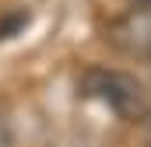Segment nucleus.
I'll use <instances>...</instances> for the list:
<instances>
[{"label":"nucleus","mask_w":151,"mask_h":147,"mask_svg":"<svg viewBox=\"0 0 151 147\" xmlns=\"http://www.w3.org/2000/svg\"><path fill=\"white\" fill-rule=\"evenodd\" d=\"M84 91L95 95L99 102H106L116 112H134L141 105V88L119 70H88L84 74Z\"/></svg>","instance_id":"1"}]
</instances>
